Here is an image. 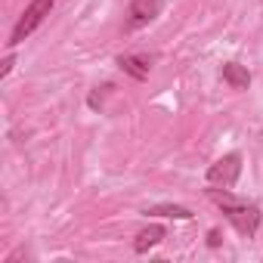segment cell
<instances>
[{
    "instance_id": "cell-4",
    "label": "cell",
    "mask_w": 263,
    "mask_h": 263,
    "mask_svg": "<svg viewBox=\"0 0 263 263\" xmlns=\"http://www.w3.org/2000/svg\"><path fill=\"white\" fill-rule=\"evenodd\" d=\"M164 0H130V10H127V31H137L146 28L149 22H155L161 16Z\"/></svg>"
},
{
    "instance_id": "cell-5",
    "label": "cell",
    "mask_w": 263,
    "mask_h": 263,
    "mask_svg": "<svg viewBox=\"0 0 263 263\" xmlns=\"http://www.w3.org/2000/svg\"><path fill=\"white\" fill-rule=\"evenodd\" d=\"M152 56H146V53H134V56H118V65L130 74V78H137V81H146L149 78V71H152Z\"/></svg>"
},
{
    "instance_id": "cell-3",
    "label": "cell",
    "mask_w": 263,
    "mask_h": 263,
    "mask_svg": "<svg viewBox=\"0 0 263 263\" xmlns=\"http://www.w3.org/2000/svg\"><path fill=\"white\" fill-rule=\"evenodd\" d=\"M241 177V155L238 152H229L223 158H217L211 167H208V183L211 186H223V189H232Z\"/></svg>"
},
{
    "instance_id": "cell-9",
    "label": "cell",
    "mask_w": 263,
    "mask_h": 263,
    "mask_svg": "<svg viewBox=\"0 0 263 263\" xmlns=\"http://www.w3.org/2000/svg\"><path fill=\"white\" fill-rule=\"evenodd\" d=\"M13 62H16V56H13V53H10V56H7V59H4V68H0V78H7V74H10V71H13Z\"/></svg>"
},
{
    "instance_id": "cell-7",
    "label": "cell",
    "mask_w": 263,
    "mask_h": 263,
    "mask_svg": "<svg viewBox=\"0 0 263 263\" xmlns=\"http://www.w3.org/2000/svg\"><path fill=\"white\" fill-rule=\"evenodd\" d=\"M161 238H164V226L152 223V226L140 229V235H137V241H134V251H137V254H146V251H149V248H155Z\"/></svg>"
},
{
    "instance_id": "cell-10",
    "label": "cell",
    "mask_w": 263,
    "mask_h": 263,
    "mask_svg": "<svg viewBox=\"0 0 263 263\" xmlns=\"http://www.w3.org/2000/svg\"><path fill=\"white\" fill-rule=\"evenodd\" d=\"M208 241H211V248H217V245H220V232H217V229H211V235H208Z\"/></svg>"
},
{
    "instance_id": "cell-1",
    "label": "cell",
    "mask_w": 263,
    "mask_h": 263,
    "mask_svg": "<svg viewBox=\"0 0 263 263\" xmlns=\"http://www.w3.org/2000/svg\"><path fill=\"white\" fill-rule=\"evenodd\" d=\"M208 198L223 211V217L235 226V232L238 235H245V238H254V232L260 229V208L254 204V201H248V198H238L232 189H223V186H211L208 189Z\"/></svg>"
},
{
    "instance_id": "cell-2",
    "label": "cell",
    "mask_w": 263,
    "mask_h": 263,
    "mask_svg": "<svg viewBox=\"0 0 263 263\" xmlns=\"http://www.w3.org/2000/svg\"><path fill=\"white\" fill-rule=\"evenodd\" d=\"M53 7H56V0H31V4L25 7V13L19 16V22L13 25V34H10V47H19L25 37H31L37 28H41V22L53 13Z\"/></svg>"
},
{
    "instance_id": "cell-8",
    "label": "cell",
    "mask_w": 263,
    "mask_h": 263,
    "mask_svg": "<svg viewBox=\"0 0 263 263\" xmlns=\"http://www.w3.org/2000/svg\"><path fill=\"white\" fill-rule=\"evenodd\" d=\"M146 214H155V217H177V220H192V211L183 208V204H158V208H149Z\"/></svg>"
},
{
    "instance_id": "cell-6",
    "label": "cell",
    "mask_w": 263,
    "mask_h": 263,
    "mask_svg": "<svg viewBox=\"0 0 263 263\" xmlns=\"http://www.w3.org/2000/svg\"><path fill=\"white\" fill-rule=\"evenodd\" d=\"M223 81L232 87V90H248L251 87V71L238 62H226L223 65Z\"/></svg>"
}]
</instances>
